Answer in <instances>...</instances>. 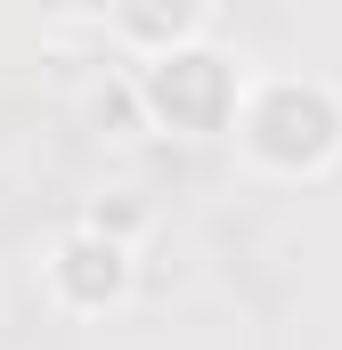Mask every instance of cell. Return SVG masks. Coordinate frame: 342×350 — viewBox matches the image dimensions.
I'll list each match as a JSON object with an SVG mask.
<instances>
[{"label":"cell","instance_id":"obj_5","mask_svg":"<svg viewBox=\"0 0 342 350\" xmlns=\"http://www.w3.org/2000/svg\"><path fill=\"white\" fill-rule=\"evenodd\" d=\"M82 228H98V237H114V245H131L139 228H147V204H131V196H114V204H90Z\"/></svg>","mask_w":342,"mask_h":350},{"label":"cell","instance_id":"obj_2","mask_svg":"<svg viewBox=\"0 0 342 350\" xmlns=\"http://www.w3.org/2000/svg\"><path fill=\"white\" fill-rule=\"evenodd\" d=\"M131 98H139V122H155V131H228L237 122V98H245V74L220 49L187 41V49L147 57L131 74Z\"/></svg>","mask_w":342,"mask_h":350},{"label":"cell","instance_id":"obj_3","mask_svg":"<svg viewBox=\"0 0 342 350\" xmlns=\"http://www.w3.org/2000/svg\"><path fill=\"white\" fill-rule=\"evenodd\" d=\"M49 293L66 301V310H114L122 293H131V245H114V237H98V228H66L57 245H49Z\"/></svg>","mask_w":342,"mask_h":350},{"label":"cell","instance_id":"obj_1","mask_svg":"<svg viewBox=\"0 0 342 350\" xmlns=\"http://www.w3.org/2000/svg\"><path fill=\"white\" fill-rule=\"evenodd\" d=\"M237 139L261 172H326L342 155V90L318 74H261L237 98Z\"/></svg>","mask_w":342,"mask_h":350},{"label":"cell","instance_id":"obj_4","mask_svg":"<svg viewBox=\"0 0 342 350\" xmlns=\"http://www.w3.org/2000/svg\"><path fill=\"white\" fill-rule=\"evenodd\" d=\"M106 33H114V41H131V49H139V66H147V57H163V49L204 41V33H212V8H204V0H171V8H147V0H139V8H114V16H106Z\"/></svg>","mask_w":342,"mask_h":350}]
</instances>
